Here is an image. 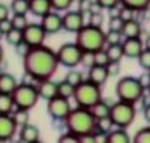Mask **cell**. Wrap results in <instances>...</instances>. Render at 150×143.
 <instances>
[{"label":"cell","mask_w":150,"mask_h":143,"mask_svg":"<svg viewBox=\"0 0 150 143\" xmlns=\"http://www.w3.org/2000/svg\"><path fill=\"white\" fill-rule=\"evenodd\" d=\"M37 90L39 98L44 100H49L53 97L58 95V83L53 82L52 79H43L37 82Z\"/></svg>","instance_id":"cell-15"},{"label":"cell","mask_w":150,"mask_h":143,"mask_svg":"<svg viewBox=\"0 0 150 143\" xmlns=\"http://www.w3.org/2000/svg\"><path fill=\"white\" fill-rule=\"evenodd\" d=\"M143 116H144V119L150 124V104H148V106L144 107V109H143Z\"/></svg>","instance_id":"cell-51"},{"label":"cell","mask_w":150,"mask_h":143,"mask_svg":"<svg viewBox=\"0 0 150 143\" xmlns=\"http://www.w3.org/2000/svg\"><path fill=\"white\" fill-rule=\"evenodd\" d=\"M10 11L13 14H24L29 13V0H11Z\"/></svg>","instance_id":"cell-27"},{"label":"cell","mask_w":150,"mask_h":143,"mask_svg":"<svg viewBox=\"0 0 150 143\" xmlns=\"http://www.w3.org/2000/svg\"><path fill=\"white\" fill-rule=\"evenodd\" d=\"M62 25L68 33H77L85 25V14L80 10H66L62 15Z\"/></svg>","instance_id":"cell-11"},{"label":"cell","mask_w":150,"mask_h":143,"mask_svg":"<svg viewBox=\"0 0 150 143\" xmlns=\"http://www.w3.org/2000/svg\"><path fill=\"white\" fill-rule=\"evenodd\" d=\"M10 29H13V24H11L10 18H6V19L0 20V30L3 32L4 35H5L6 33L10 30Z\"/></svg>","instance_id":"cell-47"},{"label":"cell","mask_w":150,"mask_h":143,"mask_svg":"<svg viewBox=\"0 0 150 143\" xmlns=\"http://www.w3.org/2000/svg\"><path fill=\"white\" fill-rule=\"evenodd\" d=\"M3 38H4V34H3V32H1V30H0V40H1V39H3Z\"/></svg>","instance_id":"cell-55"},{"label":"cell","mask_w":150,"mask_h":143,"mask_svg":"<svg viewBox=\"0 0 150 143\" xmlns=\"http://www.w3.org/2000/svg\"><path fill=\"white\" fill-rule=\"evenodd\" d=\"M49 1L54 11H66L73 4V0H49Z\"/></svg>","instance_id":"cell-35"},{"label":"cell","mask_w":150,"mask_h":143,"mask_svg":"<svg viewBox=\"0 0 150 143\" xmlns=\"http://www.w3.org/2000/svg\"><path fill=\"white\" fill-rule=\"evenodd\" d=\"M73 1H77V3H80V1H82V0H73Z\"/></svg>","instance_id":"cell-57"},{"label":"cell","mask_w":150,"mask_h":143,"mask_svg":"<svg viewBox=\"0 0 150 143\" xmlns=\"http://www.w3.org/2000/svg\"><path fill=\"white\" fill-rule=\"evenodd\" d=\"M4 36H5V39H6V43L14 47V45H16L23 40V32L19 30V29L13 28V29H10Z\"/></svg>","instance_id":"cell-30"},{"label":"cell","mask_w":150,"mask_h":143,"mask_svg":"<svg viewBox=\"0 0 150 143\" xmlns=\"http://www.w3.org/2000/svg\"><path fill=\"white\" fill-rule=\"evenodd\" d=\"M121 45H122V50H124V57L131 58V59H135V58L139 57L141 50L144 49V43H143V40L140 39V36L125 38V40L121 41Z\"/></svg>","instance_id":"cell-14"},{"label":"cell","mask_w":150,"mask_h":143,"mask_svg":"<svg viewBox=\"0 0 150 143\" xmlns=\"http://www.w3.org/2000/svg\"><path fill=\"white\" fill-rule=\"evenodd\" d=\"M96 1L98 3V5L101 6L102 9H106V10H110L120 4L119 0H96Z\"/></svg>","instance_id":"cell-46"},{"label":"cell","mask_w":150,"mask_h":143,"mask_svg":"<svg viewBox=\"0 0 150 143\" xmlns=\"http://www.w3.org/2000/svg\"><path fill=\"white\" fill-rule=\"evenodd\" d=\"M18 125L15 124L11 114H1L0 113V142L11 141L15 137Z\"/></svg>","instance_id":"cell-12"},{"label":"cell","mask_w":150,"mask_h":143,"mask_svg":"<svg viewBox=\"0 0 150 143\" xmlns=\"http://www.w3.org/2000/svg\"><path fill=\"white\" fill-rule=\"evenodd\" d=\"M109 62H110V59H109V57H107L105 49H101V50L95 52V65L106 67Z\"/></svg>","instance_id":"cell-37"},{"label":"cell","mask_w":150,"mask_h":143,"mask_svg":"<svg viewBox=\"0 0 150 143\" xmlns=\"http://www.w3.org/2000/svg\"><path fill=\"white\" fill-rule=\"evenodd\" d=\"M4 73V72H3V69H1V67H0V75H1Z\"/></svg>","instance_id":"cell-56"},{"label":"cell","mask_w":150,"mask_h":143,"mask_svg":"<svg viewBox=\"0 0 150 143\" xmlns=\"http://www.w3.org/2000/svg\"><path fill=\"white\" fill-rule=\"evenodd\" d=\"M149 73H150V70H149Z\"/></svg>","instance_id":"cell-59"},{"label":"cell","mask_w":150,"mask_h":143,"mask_svg":"<svg viewBox=\"0 0 150 143\" xmlns=\"http://www.w3.org/2000/svg\"><path fill=\"white\" fill-rule=\"evenodd\" d=\"M39 136H40V132H39V128L35 127L33 124H25L23 127H20L19 129V139L20 142H24V143H33V142H37L39 141Z\"/></svg>","instance_id":"cell-16"},{"label":"cell","mask_w":150,"mask_h":143,"mask_svg":"<svg viewBox=\"0 0 150 143\" xmlns=\"http://www.w3.org/2000/svg\"><path fill=\"white\" fill-rule=\"evenodd\" d=\"M11 98H13L15 108H22V109L30 111L32 108L35 107L37 102L39 100V95L34 84L20 83L13 90Z\"/></svg>","instance_id":"cell-7"},{"label":"cell","mask_w":150,"mask_h":143,"mask_svg":"<svg viewBox=\"0 0 150 143\" xmlns=\"http://www.w3.org/2000/svg\"><path fill=\"white\" fill-rule=\"evenodd\" d=\"M3 59H4V50H3V47L0 45V63L3 62Z\"/></svg>","instance_id":"cell-54"},{"label":"cell","mask_w":150,"mask_h":143,"mask_svg":"<svg viewBox=\"0 0 150 143\" xmlns=\"http://www.w3.org/2000/svg\"><path fill=\"white\" fill-rule=\"evenodd\" d=\"M40 25L44 29V32L48 34H56L63 29L62 25V15L58 14V11H49L40 18Z\"/></svg>","instance_id":"cell-13"},{"label":"cell","mask_w":150,"mask_h":143,"mask_svg":"<svg viewBox=\"0 0 150 143\" xmlns=\"http://www.w3.org/2000/svg\"><path fill=\"white\" fill-rule=\"evenodd\" d=\"M144 48L150 49V35H148L146 39H145V41H144Z\"/></svg>","instance_id":"cell-53"},{"label":"cell","mask_w":150,"mask_h":143,"mask_svg":"<svg viewBox=\"0 0 150 143\" xmlns=\"http://www.w3.org/2000/svg\"><path fill=\"white\" fill-rule=\"evenodd\" d=\"M64 81H67L68 83H71L72 86H78L81 82L85 81V78H83V74L81 73V72L78 70H74L73 68H71V70L68 72L67 74H66L64 77Z\"/></svg>","instance_id":"cell-32"},{"label":"cell","mask_w":150,"mask_h":143,"mask_svg":"<svg viewBox=\"0 0 150 143\" xmlns=\"http://www.w3.org/2000/svg\"><path fill=\"white\" fill-rule=\"evenodd\" d=\"M58 142L59 143H77V142H80V139H78V136L67 131L58 138Z\"/></svg>","instance_id":"cell-44"},{"label":"cell","mask_w":150,"mask_h":143,"mask_svg":"<svg viewBox=\"0 0 150 143\" xmlns=\"http://www.w3.org/2000/svg\"><path fill=\"white\" fill-rule=\"evenodd\" d=\"M16 86H18V82L14 75L9 73H3L0 75V93L11 94Z\"/></svg>","instance_id":"cell-21"},{"label":"cell","mask_w":150,"mask_h":143,"mask_svg":"<svg viewBox=\"0 0 150 143\" xmlns=\"http://www.w3.org/2000/svg\"><path fill=\"white\" fill-rule=\"evenodd\" d=\"M109 117L116 127H119V128L130 127L136 117L135 104L117 100L114 104H111Z\"/></svg>","instance_id":"cell-6"},{"label":"cell","mask_w":150,"mask_h":143,"mask_svg":"<svg viewBox=\"0 0 150 143\" xmlns=\"http://www.w3.org/2000/svg\"><path fill=\"white\" fill-rule=\"evenodd\" d=\"M14 48H15V53L18 54V55L20 57V58H23L25 54L30 50V45H29L27 41H24V40H22L20 43H18L16 45H14Z\"/></svg>","instance_id":"cell-43"},{"label":"cell","mask_w":150,"mask_h":143,"mask_svg":"<svg viewBox=\"0 0 150 143\" xmlns=\"http://www.w3.org/2000/svg\"><path fill=\"white\" fill-rule=\"evenodd\" d=\"M143 93V87L140 86L137 78L135 77H124L115 86V94L117 99L122 102L135 104L140 100Z\"/></svg>","instance_id":"cell-5"},{"label":"cell","mask_w":150,"mask_h":143,"mask_svg":"<svg viewBox=\"0 0 150 143\" xmlns=\"http://www.w3.org/2000/svg\"><path fill=\"white\" fill-rule=\"evenodd\" d=\"M14 102L11 98V94L0 93V113L1 114H11L14 111Z\"/></svg>","instance_id":"cell-24"},{"label":"cell","mask_w":150,"mask_h":143,"mask_svg":"<svg viewBox=\"0 0 150 143\" xmlns=\"http://www.w3.org/2000/svg\"><path fill=\"white\" fill-rule=\"evenodd\" d=\"M106 50V54L109 57L110 62H120L124 58V50L121 43L119 44H109Z\"/></svg>","instance_id":"cell-23"},{"label":"cell","mask_w":150,"mask_h":143,"mask_svg":"<svg viewBox=\"0 0 150 143\" xmlns=\"http://www.w3.org/2000/svg\"><path fill=\"white\" fill-rule=\"evenodd\" d=\"M9 15H10V8H8L5 4L0 3V20L9 18Z\"/></svg>","instance_id":"cell-49"},{"label":"cell","mask_w":150,"mask_h":143,"mask_svg":"<svg viewBox=\"0 0 150 143\" xmlns=\"http://www.w3.org/2000/svg\"><path fill=\"white\" fill-rule=\"evenodd\" d=\"M106 143H130L131 138L129 137L127 132L125 131V128H112L111 131L106 134L105 138Z\"/></svg>","instance_id":"cell-19"},{"label":"cell","mask_w":150,"mask_h":143,"mask_svg":"<svg viewBox=\"0 0 150 143\" xmlns=\"http://www.w3.org/2000/svg\"><path fill=\"white\" fill-rule=\"evenodd\" d=\"M101 10H102V8L98 5L97 1H91L90 8H88V11L91 13V14H93V13H100Z\"/></svg>","instance_id":"cell-50"},{"label":"cell","mask_w":150,"mask_h":143,"mask_svg":"<svg viewBox=\"0 0 150 143\" xmlns=\"http://www.w3.org/2000/svg\"><path fill=\"white\" fill-rule=\"evenodd\" d=\"M121 33L124 38H137L143 33V28H141V24L136 19H132L124 23Z\"/></svg>","instance_id":"cell-20"},{"label":"cell","mask_w":150,"mask_h":143,"mask_svg":"<svg viewBox=\"0 0 150 143\" xmlns=\"http://www.w3.org/2000/svg\"><path fill=\"white\" fill-rule=\"evenodd\" d=\"M52 10L49 0H29V13L42 18Z\"/></svg>","instance_id":"cell-18"},{"label":"cell","mask_w":150,"mask_h":143,"mask_svg":"<svg viewBox=\"0 0 150 143\" xmlns=\"http://www.w3.org/2000/svg\"><path fill=\"white\" fill-rule=\"evenodd\" d=\"M82 52H97V50L105 49L106 38L105 32L100 27H93L91 24H85L76 33V41Z\"/></svg>","instance_id":"cell-3"},{"label":"cell","mask_w":150,"mask_h":143,"mask_svg":"<svg viewBox=\"0 0 150 143\" xmlns=\"http://www.w3.org/2000/svg\"><path fill=\"white\" fill-rule=\"evenodd\" d=\"M110 107L111 106L109 103L101 99V100H98L97 103H95L93 106L90 108V111L96 119H100V118H103V117H107L110 114Z\"/></svg>","instance_id":"cell-22"},{"label":"cell","mask_w":150,"mask_h":143,"mask_svg":"<svg viewBox=\"0 0 150 143\" xmlns=\"http://www.w3.org/2000/svg\"><path fill=\"white\" fill-rule=\"evenodd\" d=\"M47 112L54 121H63L72 109L69 104V99L63 98L61 95L53 97L52 99L47 100Z\"/></svg>","instance_id":"cell-9"},{"label":"cell","mask_w":150,"mask_h":143,"mask_svg":"<svg viewBox=\"0 0 150 143\" xmlns=\"http://www.w3.org/2000/svg\"><path fill=\"white\" fill-rule=\"evenodd\" d=\"M73 92H74V86H72L67 81L63 79V81H61L58 83V95L69 99L73 97Z\"/></svg>","instance_id":"cell-29"},{"label":"cell","mask_w":150,"mask_h":143,"mask_svg":"<svg viewBox=\"0 0 150 143\" xmlns=\"http://www.w3.org/2000/svg\"><path fill=\"white\" fill-rule=\"evenodd\" d=\"M80 64H82L87 69H90L91 67H93L95 65V53L93 52H83Z\"/></svg>","instance_id":"cell-38"},{"label":"cell","mask_w":150,"mask_h":143,"mask_svg":"<svg viewBox=\"0 0 150 143\" xmlns=\"http://www.w3.org/2000/svg\"><path fill=\"white\" fill-rule=\"evenodd\" d=\"M124 27V20L120 18L119 15L111 16L109 22V30H115V32H121Z\"/></svg>","instance_id":"cell-40"},{"label":"cell","mask_w":150,"mask_h":143,"mask_svg":"<svg viewBox=\"0 0 150 143\" xmlns=\"http://www.w3.org/2000/svg\"><path fill=\"white\" fill-rule=\"evenodd\" d=\"M103 20H105V18H103V14L101 11L100 13H93V14L90 15V19H88V23L87 24H91V25H93V27L102 28Z\"/></svg>","instance_id":"cell-42"},{"label":"cell","mask_w":150,"mask_h":143,"mask_svg":"<svg viewBox=\"0 0 150 143\" xmlns=\"http://www.w3.org/2000/svg\"><path fill=\"white\" fill-rule=\"evenodd\" d=\"M148 90H149V92H150V87H149V88H148Z\"/></svg>","instance_id":"cell-58"},{"label":"cell","mask_w":150,"mask_h":143,"mask_svg":"<svg viewBox=\"0 0 150 143\" xmlns=\"http://www.w3.org/2000/svg\"><path fill=\"white\" fill-rule=\"evenodd\" d=\"M119 1L122 6L130 8L136 13H140L150 5V0H119Z\"/></svg>","instance_id":"cell-26"},{"label":"cell","mask_w":150,"mask_h":143,"mask_svg":"<svg viewBox=\"0 0 150 143\" xmlns=\"http://www.w3.org/2000/svg\"><path fill=\"white\" fill-rule=\"evenodd\" d=\"M135 13H136L135 10H132L127 6L121 5V8H120V10H119V16L124 20V23H125V22H129V20L135 19Z\"/></svg>","instance_id":"cell-39"},{"label":"cell","mask_w":150,"mask_h":143,"mask_svg":"<svg viewBox=\"0 0 150 143\" xmlns=\"http://www.w3.org/2000/svg\"><path fill=\"white\" fill-rule=\"evenodd\" d=\"M58 59L56 52L45 45L32 47L23 57L24 73L29 74L35 82L51 79L58 69Z\"/></svg>","instance_id":"cell-1"},{"label":"cell","mask_w":150,"mask_h":143,"mask_svg":"<svg viewBox=\"0 0 150 143\" xmlns=\"http://www.w3.org/2000/svg\"><path fill=\"white\" fill-rule=\"evenodd\" d=\"M63 125L68 132L82 136L87 133H93L96 129V118L91 113L90 108L77 107L71 109L69 113L63 119Z\"/></svg>","instance_id":"cell-2"},{"label":"cell","mask_w":150,"mask_h":143,"mask_svg":"<svg viewBox=\"0 0 150 143\" xmlns=\"http://www.w3.org/2000/svg\"><path fill=\"white\" fill-rule=\"evenodd\" d=\"M140 13H143V16L145 20H150V5L148 8H145L144 10H141Z\"/></svg>","instance_id":"cell-52"},{"label":"cell","mask_w":150,"mask_h":143,"mask_svg":"<svg viewBox=\"0 0 150 143\" xmlns=\"http://www.w3.org/2000/svg\"><path fill=\"white\" fill-rule=\"evenodd\" d=\"M112 128H114V123H112V121L109 116L100 118V119H96V129H95L96 132L107 134Z\"/></svg>","instance_id":"cell-28"},{"label":"cell","mask_w":150,"mask_h":143,"mask_svg":"<svg viewBox=\"0 0 150 143\" xmlns=\"http://www.w3.org/2000/svg\"><path fill=\"white\" fill-rule=\"evenodd\" d=\"M82 53L81 48L76 43H64L58 48L56 55L59 65H63L66 68H76L81 63Z\"/></svg>","instance_id":"cell-8"},{"label":"cell","mask_w":150,"mask_h":143,"mask_svg":"<svg viewBox=\"0 0 150 143\" xmlns=\"http://www.w3.org/2000/svg\"><path fill=\"white\" fill-rule=\"evenodd\" d=\"M106 69H107V73H109V77H116L121 72L120 62H109L106 65Z\"/></svg>","instance_id":"cell-41"},{"label":"cell","mask_w":150,"mask_h":143,"mask_svg":"<svg viewBox=\"0 0 150 143\" xmlns=\"http://www.w3.org/2000/svg\"><path fill=\"white\" fill-rule=\"evenodd\" d=\"M137 81H139L140 86L143 87V89L146 90L150 87V73H149V70H145L143 74H140L139 77H137Z\"/></svg>","instance_id":"cell-45"},{"label":"cell","mask_w":150,"mask_h":143,"mask_svg":"<svg viewBox=\"0 0 150 143\" xmlns=\"http://www.w3.org/2000/svg\"><path fill=\"white\" fill-rule=\"evenodd\" d=\"M78 139H80V143H96V136L95 133H87L80 136Z\"/></svg>","instance_id":"cell-48"},{"label":"cell","mask_w":150,"mask_h":143,"mask_svg":"<svg viewBox=\"0 0 150 143\" xmlns=\"http://www.w3.org/2000/svg\"><path fill=\"white\" fill-rule=\"evenodd\" d=\"M23 40L30 45V47H38L43 45L47 33L42 28L40 24L35 23H28V25L23 29Z\"/></svg>","instance_id":"cell-10"},{"label":"cell","mask_w":150,"mask_h":143,"mask_svg":"<svg viewBox=\"0 0 150 143\" xmlns=\"http://www.w3.org/2000/svg\"><path fill=\"white\" fill-rule=\"evenodd\" d=\"M10 20H11V24H13V28L19 29V30H23L28 25L27 15H24V14H13Z\"/></svg>","instance_id":"cell-34"},{"label":"cell","mask_w":150,"mask_h":143,"mask_svg":"<svg viewBox=\"0 0 150 143\" xmlns=\"http://www.w3.org/2000/svg\"><path fill=\"white\" fill-rule=\"evenodd\" d=\"M106 38V45L109 44H119L122 41V33L121 32H115V30H109L105 33Z\"/></svg>","instance_id":"cell-36"},{"label":"cell","mask_w":150,"mask_h":143,"mask_svg":"<svg viewBox=\"0 0 150 143\" xmlns=\"http://www.w3.org/2000/svg\"><path fill=\"white\" fill-rule=\"evenodd\" d=\"M11 117H13L15 124L18 125V128L28 124L29 123V118H30V116H29V111H27V109H22V108H15L14 111L11 112Z\"/></svg>","instance_id":"cell-25"},{"label":"cell","mask_w":150,"mask_h":143,"mask_svg":"<svg viewBox=\"0 0 150 143\" xmlns=\"http://www.w3.org/2000/svg\"><path fill=\"white\" fill-rule=\"evenodd\" d=\"M109 73H107L106 67H101V65H93L88 69V81H91L95 84L98 86H103L107 79H109Z\"/></svg>","instance_id":"cell-17"},{"label":"cell","mask_w":150,"mask_h":143,"mask_svg":"<svg viewBox=\"0 0 150 143\" xmlns=\"http://www.w3.org/2000/svg\"><path fill=\"white\" fill-rule=\"evenodd\" d=\"M102 92H101V86L92 83L88 79L81 82L78 86L74 87L73 97L74 102L77 103L78 107L83 108H91L95 103L102 99Z\"/></svg>","instance_id":"cell-4"},{"label":"cell","mask_w":150,"mask_h":143,"mask_svg":"<svg viewBox=\"0 0 150 143\" xmlns=\"http://www.w3.org/2000/svg\"><path fill=\"white\" fill-rule=\"evenodd\" d=\"M131 141L134 143H150V125L140 128L134 134Z\"/></svg>","instance_id":"cell-31"},{"label":"cell","mask_w":150,"mask_h":143,"mask_svg":"<svg viewBox=\"0 0 150 143\" xmlns=\"http://www.w3.org/2000/svg\"><path fill=\"white\" fill-rule=\"evenodd\" d=\"M136 59L144 70H150V49L144 48Z\"/></svg>","instance_id":"cell-33"}]
</instances>
